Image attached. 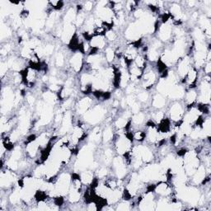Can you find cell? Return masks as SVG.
Listing matches in <instances>:
<instances>
[{
    "label": "cell",
    "instance_id": "d6986e66",
    "mask_svg": "<svg viewBox=\"0 0 211 211\" xmlns=\"http://www.w3.org/2000/svg\"><path fill=\"white\" fill-rule=\"evenodd\" d=\"M64 55L62 52H58L55 56V65L58 67H62L64 64Z\"/></svg>",
    "mask_w": 211,
    "mask_h": 211
},
{
    "label": "cell",
    "instance_id": "603a6c76",
    "mask_svg": "<svg viewBox=\"0 0 211 211\" xmlns=\"http://www.w3.org/2000/svg\"><path fill=\"white\" fill-rule=\"evenodd\" d=\"M107 173H108L107 169L106 168H99L98 171H97V178H98V179L104 178V177H106V176L107 175Z\"/></svg>",
    "mask_w": 211,
    "mask_h": 211
},
{
    "label": "cell",
    "instance_id": "8992f818",
    "mask_svg": "<svg viewBox=\"0 0 211 211\" xmlns=\"http://www.w3.org/2000/svg\"><path fill=\"white\" fill-rule=\"evenodd\" d=\"M92 100L89 97H84V98L81 99L80 101H78V106H77V110L79 114H85L87 112L88 109L92 106Z\"/></svg>",
    "mask_w": 211,
    "mask_h": 211
},
{
    "label": "cell",
    "instance_id": "277c9868",
    "mask_svg": "<svg viewBox=\"0 0 211 211\" xmlns=\"http://www.w3.org/2000/svg\"><path fill=\"white\" fill-rule=\"evenodd\" d=\"M69 62L74 72L76 73L79 72L83 68V54L81 52L74 53Z\"/></svg>",
    "mask_w": 211,
    "mask_h": 211
},
{
    "label": "cell",
    "instance_id": "7a4b0ae2",
    "mask_svg": "<svg viewBox=\"0 0 211 211\" xmlns=\"http://www.w3.org/2000/svg\"><path fill=\"white\" fill-rule=\"evenodd\" d=\"M154 191L163 197H168L172 195V188L170 185L167 183V181H159V183L155 186Z\"/></svg>",
    "mask_w": 211,
    "mask_h": 211
},
{
    "label": "cell",
    "instance_id": "5b68a950",
    "mask_svg": "<svg viewBox=\"0 0 211 211\" xmlns=\"http://www.w3.org/2000/svg\"><path fill=\"white\" fill-rule=\"evenodd\" d=\"M144 78V84L143 86L145 88H151L156 82V74L153 70H149L143 74Z\"/></svg>",
    "mask_w": 211,
    "mask_h": 211
},
{
    "label": "cell",
    "instance_id": "4fadbf2b",
    "mask_svg": "<svg viewBox=\"0 0 211 211\" xmlns=\"http://www.w3.org/2000/svg\"><path fill=\"white\" fill-rule=\"evenodd\" d=\"M113 138V131L112 129L110 127L107 126L104 130L103 133H102V139H103L104 142H109L112 140Z\"/></svg>",
    "mask_w": 211,
    "mask_h": 211
},
{
    "label": "cell",
    "instance_id": "7c38bea8",
    "mask_svg": "<svg viewBox=\"0 0 211 211\" xmlns=\"http://www.w3.org/2000/svg\"><path fill=\"white\" fill-rule=\"evenodd\" d=\"M145 115L143 112H138L136 114H134V115L131 117V123H133L135 125H142L145 121Z\"/></svg>",
    "mask_w": 211,
    "mask_h": 211
},
{
    "label": "cell",
    "instance_id": "3957f363",
    "mask_svg": "<svg viewBox=\"0 0 211 211\" xmlns=\"http://www.w3.org/2000/svg\"><path fill=\"white\" fill-rule=\"evenodd\" d=\"M158 33H159V41L167 42L172 37V27L168 23H163L158 28Z\"/></svg>",
    "mask_w": 211,
    "mask_h": 211
},
{
    "label": "cell",
    "instance_id": "ba28073f",
    "mask_svg": "<svg viewBox=\"0 0 211 211\" xmlns=\"http://www.w3.org/2000/svg\"><path fill=\"white\" fill-rule=\"evenodd\" d=\"M184 96H185V101H186V105L188 106L189 107H190V106H192L193 104L195 103V101H196V99L198 98L197 92H195L194 89H190Z\"/></svg>",
    "mask_w": 211,
    "mask_h": 211
},
{
    "label": "cell",
    "instance_id": "30bf717a",
    "mask_svg": "<svg viewBox=\"0 0 211 211\" xmlns=\"http://www.w3.org/2000/svg\"><path fill=\"white\" fill-rule=\"evenodd\" d=\"M166 104V100L162 95L157 94L154 96L153 101H152V105L155 108H162Z\"/></svg>",
    "mask_w": 211,
    "mask_h": 211
},
{
    "label": "cell",
    "instance_id": "7402d4cb",
    "mask_svg": "<svg viewBox=\"0 0 211 211\" xmlns=\"http://www.w3.org/2000/svg\"><path fill=\"white\" fill-rule=\"evenodd\" d=\"M116 209L117 210H129V209H130V204H129L127 200H125L124 203H120L117 205Z\"/></svg>",
    "mask_w": 211,
    "mask_h": 211
},
{
    "label": "cell",
    "instance_id": "44dd1931",
    "mask_svg": "<svg viewBox=\"0 0 211 211\" xmlns=\"http://www.w3.org/2000/svg\"><path fill=\"white\" fill-rule=\"evenodd\" d=\"M138 100L141 102H145L149 100V93L146 92H140L138 93Z\"/></svg>",
    "mask_w": 211,
    "mask_h": 211
},
{
    "label": "cell",
    "instance_id": "83f0119b",
    "mask_svg": "<svg viewBox=\"0 0 211 211\" xmlns=\"http://www.w3.org/2000/svg\"><path fill=\"white\" fill-rule=\"evenodd\" d=\"M27 103L30 106L33 105L35 102V97L33 96H32V95H28L27 96Z\"/></svg>",
    "mask_w": 211,
    "mask_h": 211
},
{
    "label": "cell",
    "instance_id": "2e32d148",
    "mask_svg": "<svg viewBox=\"0 0 211 211\" xmlns=\"http://www.w3.org/2000/svg\"><path fill=\"white\" fill-rule=\"evenodd\" d=\"M128 120L124 118V117H120L118 119L116 120V121H115V126L117 128H119V130H123L126 127L127 124H128Z\"/></svg>",
    "mask_w": 211,
    "mask_h": 211
},
{
    "label": "cell",
    "instance_id": "e0dca14e",
    "mask_svg": "<svg viewBox=\"0 0 211 211\" xmlns=\"http://www.w3.org/2000/svg\"><path fill=\"white\" fill-rule=\"evenodd\" d=\"M133 138L135 140L139 141V142H141V141H144L146 139V133L145 131L137 130L133 134Z\"/></svg>",
    "mask_w": 211,
    "mask_h": 211
},
{
    "label": "cell",
    "instance_id": "9c48e42d",
    "mask_svg": "<svg viewBox=\"0 0 211 211\" xmlns=\"http://www.w3.org/2000/svg\"><path fill=\"white\" fill-rule=\"evenodd\" d=\"M43 99L45 100L46 104L52 106L53 104L55 103V101L57 100V95L51 91L45 92L43 93Z\"/></svg>",
    "mask_w": 211,
    "mask_h": 211
},
{
    "label": "cell",
    "instance_id": "6da1fadb",
    "mask_svg": "<svg viewBox=\"0 0 211 211\" xmlns=\"http://www.w3.org/2000/svg\"><path fill=\"white\" fill-rule=\"evenodd\" d=\"M184 114V109L183 106L180 103L177 102V103L173 104L171 106L170 109V118L172 121L178 122L181 120Z\"/></svg>",
    "mask_w": 211,
    "mask_h": 211
},
{
    "label": "cell",
    "instance_id": "f546056e",
    "mask_svg": "<svg viewBox=\"0 0 211 211\" xmlns=\"http://www.w3.org/2000/svg\"><path fill=\"white\" fill-rule=\"evenodd\" d=\"M187 3H188L189 7H194L195 3H196V2H195V1H189Z\"/></svg>",
    "mask_w": 211,
    "mask_h": 211
},
{
    "label": "cell",
    "instance_id": "4316f807",
    "mask_svg": "<svg viewBox=\"0 0 211 211\" xmlns=\"http://www.w3.org/2000/svg\"><path fill=\"white\" fill-rule=\"evenodd\" d=\"M92 7H93V3H92V2H90V1H87L83 5V8L86 11H91L92 9Z\"/></svg>",
    "mask_w": 211,
    "mask_h": 211
},
{
    "label": "cell",
    "instance_id": "cb8c5ba5",
    "mask_svg": "<svg viewBox=\"0 0 211 211\" xmlns=\"http://www.w3.org/2000/svg\"><path fill=\"white\" fill-rule=\"evenodd\" d=\"M8 65H7V62H2L1 63V66H0V71H1V76L2 78H3V76L7 74V69H8Z\"/></svg>",
    "mask_w": 211,
    "mask_h": 211
},
{
    "label": "cell",
    "instance_id": "ac0fdd59",
    "mask_svg": "<svg viewBox=\"0 0 211 211\" xmlns=\"http://www.w3.org/2000/svg\"><path fill=\"white\" fill-rule=\"evenodd\" d=\"M105 38L110 42H115V40L117 39V34L115 33V31H113L112 29H110V30H107L105 34Z\"/></svg>",
    "mask_w": 211,
    "mask_h": 211
},
{
    "label": "cell",
    "instance_id": "8fae6325",
    "mask_svg": "<svg viewBox=\"0 0 211 211\" xmlns=\"http://www.w3.org/2000/svg\"><path fill=\"white\" fill-rule=\"evenodd\" d=\"M80 179L82 181V182H83V184L90 185V184L92 183V181H93V179H94L93 173L91 171H84L81 174Z\"/></svg>",
    "mask_w": 211,
    "mask_h": 211
},
{
    "label": "cell",
    "instance_id": "9a60e30c",
    "mask_svg": "<svg viewBox=\"0 0 211 211\" xmlns=\"http://www.w3.org/2000/svg\"><path fill=\"white\" fill-rule=\"evenodd\" d=\"M115 57V51L112 48L108 47L105 51V59L107 62H112Z\"/></svg>",
    "mask_w": 211,
    "mask_h": 211
},
{
    "label": "cell",
    "instance_id": "ffe728a7",
    "mask_svg": "<svg viewBox=\"0 0 211 211\" xmlns=\"http://www.w3.org/2000/svg\"><path fill=\"white\" fill-rule=\"evenodd\" d=\"M164 116H165V114L163 111H157V112L154 113L153 115V118H154V121H156L157 123H160L163 119H164Z\"/></svg>",
    "mask_w": 211,
    "mask_h": 211
},
{
    "label": "cell",
    "instance_id": "d4e9b609",
    "mask_svg": "<svg viewBox=\"0 0 211 211\" xmlns=\"http://www.w3.org/2000/svg\"><path fill=\"white\" fill-rule=\"evenodd\" d=\"M44 51H45V55H51L54 51V46L52 45H47L44 47Z\"/></svg>",
    "mask_w": 211,
    "mask_h": 211
},
{
    "label": "cell",
    "instance_id": "484cf974",
    "mask_svg": "<svg viewBox=\"0 0 211 211\" xmlns=\"http://www.w3.org/2000/svg\"><path fill=\"white\" fill-rule=\"evenodd\" d=\"M137 3L138 2H135V1H128V2L125 3V6H126V8L129 11H132V10L137 6Z\"/></svg>",
    "mask_w": 211,
    "mask_h": 211
},
{
    "label": "cell",
    "instance_id": "5bb4252c",
    "mask_svg": "<svg viewBox=\"0 0 211 211\" xmlns=\"http://www.w3.org/2000/svg\"><path fill=\"white\" fill-rule=\"evenodd\" d=\"M159 52L157 50H154V49H150L149 51H148V59H149L150 61L152 62H154V61H158L159 60Z\"/></svg>",
    "mask_w": 211,
    "mask_h": 211
},
{
    "label": "cell",
    "instance_id": "f1b7e54d",
    "mask_svg": "<svg viewBox=\"0 0 211 211\" xmlns=\"http://www.w3.org/2000/svg\"><path fill=\"white\" fill-rule=\"evenodd\" d=\"M211 64L210 62H207L206 64H205V66H204V72L206 73L207 74H209L210 73L211 70Z\"/></svg>",
    "mask_w": 211,
    "mask_h": 211
},
{
    "label": "cell",
    "instance_id": "52a82bcc",
    "mask_svg": "<svg viewBox=\"0 0 211 211\" xmlns=\"http://www.w3.org/2000/svg\"><path fill=\"white\" fill-rule=\"evenodd\" d=\"M106 38L103 36H94L90 41L91 48H95L96 50L103 49L106 46Z\"/></svg>",
    "mask_w": 211,
    "mask_h": 211
}]
</instances>
